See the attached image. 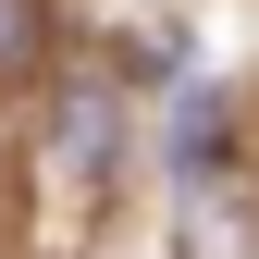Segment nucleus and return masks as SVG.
<instances>
[{"instance_id":"1","label":"nucleus","mask_w":259,"mask_h":259,"mask_svg":"<svg viewBox=\"0 0 259 259\" xmlns=\"http://www.w3.org/2000/svg\"><path fill=\"white\" fill-rule=\"evenodd\" d=\"M99 148H111V99H74V111H62V160L99 173Z\"/></svg>"},{"instance_id":"2","label":"nucleus","mask_w":259,"mask_h":259,"mask_svg":"<svg viewBox=\"0 0 259 259\" xmlns=\"http://www.w3.org/2000/svg\"><path fill=\"white\" fill-rule=\"evenodd\" d=\"M210 148H222V111H210V99H185V123H173V160H185V173H198Z\"/></svg>"},{"instance_id":"3","label":"nucleus","mask_w":259,"mask_h":259,"mask_svg":"<svg viewBox=\"0 0 259 259\" xmlns=\"http://www.w3.org/2000/svg\"><path fill=\"white\" fill-rule=\"evenodd\" d=\"M37 50V0H0V62H25Z\"/></svg>"}]
</instances>
